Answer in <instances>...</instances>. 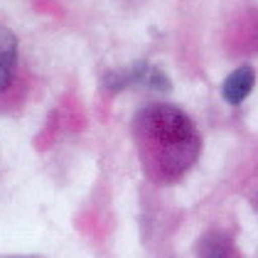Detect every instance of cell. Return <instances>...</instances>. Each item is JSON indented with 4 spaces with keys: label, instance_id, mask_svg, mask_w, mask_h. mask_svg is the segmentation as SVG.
Returning <instances> with one entry per match:
<instances>
[{
    "label": "cell",
    "instance_id": "cell-2",
    "mask_svg": "<svg viewBox=\"0 0 258 258\" xmlns=\"http://www.w3.org/2000/svg\"><path fill=\"white\" fill-rule=\"evenodd\" d=\"M256 86V72L251 67H238L236 72H231L224 86H221V94H224V101L231 103V106H238L248 99V94L253 91Z\"/></svg>",
    "mask_w": 258,
    "mask_h": 258
},
{
    "label": "cell",
    "instance_id": "cell-4",
    "mask_svg": "<svg viewBox=\"0 0 258 258\" xmlns=\"http://www.w3.org/2000/svg\"><path fill=\"white\" fill-rule=\"evenodd\" d=\"M199 256H234L236 253V246L231 243V238L219 234V231H212L202 238L199 243Z\"/></svg>",
    "mask_w": 258,
    "mask_h": 258
},
{
    "label": "cell",
    "instance_id": "cell-1",
    "mask_svg": "<svg viewBox=\"0 0 258 258\" xmlns=\"http://www.w3.org/2000/svg\"><path fill=\"white\" fill-rule=\"evenodd\" d=\"M133 131L150 175L175 179L197 160V131L175 106H150L140 111Z\"/></svg>",
    "mask_w": 258,
    "mask_h": 258
},
{
    "label": "cell",
    "instance_id": "cell-3",
    "mask_svg": "<svg viewBox=\"0 0 258 258\" xmlns=\"http://www.w3.org/2000/svg\"><path fill=\"white\" fill-rule=\"evenodd\" d=\"M18 59V40L8 27H0V91L8 89Z\"/></svg>",
    "mask_w": 258,
    "mask_h": 258
}]
</instances>
